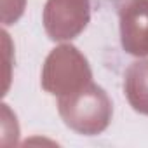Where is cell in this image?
<instances>
[{"mask_svg": "<svg viewBox=\"0 0 148 148\" xmlns=\"http://www.w3.org/2000/svg\"><path fill=\"white\" fill-rule=\"evenodd\" d=\"M113 5L122 49L136 58L148 56V0H113Z\"/></svg>", "mask_w": 148, "mask_h": 148, "instance_id": "277c9868", "label": "cell"}, {"mask_svg": "<svg viewBox=\"0 0 148 148\" xmlns=\"http://www.w3.org/2000/svg\"><path fill=\"white\" fill-rule=\"evenodd\" d=\"M124 91L132 110L148 117V59L129 64L124 79Z\"/></svg>", "mask_w": 148, "mask_h": 148, "instance_id": "5b68a950", "label": "cell"}, {"mask_svg": "<svg viewBox=\"0 0 148 148\" xmlns=\"http://www.w3.org/2000/svg\"><path fill=\"white\" fill-rule=\"evenodd\" d=\"M92 82V71L84 54L70 44L49 52L42 66V87L52 96H68Z\"/></svg>", "mask_w": 148, "mask_h": 148, "instance_id": "7a4b0ae2", "label": "cell"}, {"mask_svg": "<svg viewBox=\"0 0 148 148\" xmlns=\"http://www.w3.org/2000/svg\"><path fill=\"white\" fill-rule=\"evenodd\" d=\"M44 28L51 40L66 42L79 37L91 19L89 0H47L44 7Z\"/></svg>", "mask_w": 148, "mask_h": 148, "instance_id": "3957f363", "label": "cell"}, {"mask_svg": "<svg viewBox=\"0 0 148 148\" xmlns=\"http://www.w3.org/2000/svg\"><path fill=\"white\" fill-rule=\"evenodd\" d=\"M58 112L71 131L96 136L110 125L113 105L106 91L91 82L77 92L58 98Z\"/></svg>", "mask_w": 148, "mask_h": 148, "instance_id": "6da1fadb", "label": "cell"}]
</instances>
